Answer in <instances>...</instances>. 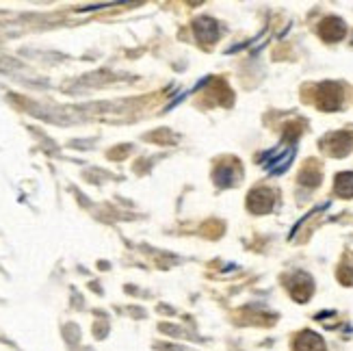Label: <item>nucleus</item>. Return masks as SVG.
<instances>
[{
    "label": "nucleus",
    "mask_w": 353,
    "mask_h": 351,
    "mask_svg": "<svg viewBox=\"0 0 353 351\" xmlns=\"http://www.w3.org/2000/svg\"><path fill=\"white\" fill-rule=\"evenodd\" d=\"M295 141H297V137H289V134H287V139L280 143V147L263 154V158H260L263 167L267 171H271V173H284V171H287L291 167V160L295 158V152H297Z\"/></svg>",
    "instance_id": "1"
},
{
    "label": "nucleus",
    "mask_w": 353,
    "mask_h": 351,
    "mask_svg": "<svg viewBox=\"0 0 353 351\" xmlns=\"http://www.w3.org/2000/svg\"><path fill=\"white\" fill-rule=\"evenodd\" d=\"M315 104L319 106L321 111H338L343 104V87L338 83H323L317 87L315 93Z\"/></svg>",
    "instance_id": "2"
},
{
    "label": "nucleus",
    "mask_w": 353,
    "mask_h": 351,
    "mask_svg": "<svg viewBox=\"0 0 353 351\" xmlns=\"http://www.w3.org/2000/svg\"><path fill=\"white\" fill-rule=\"evenodd\" d=\"M353 147V134L349 132H332L321 141V150L330 156H347Z\"/></svg>",
    "instance_id": "3"
},
{
    "label": "nucleus",
    "mask_w": 353,
    "mask_h": 351,
    "mask_svg": "<svg viewBox=\"0 0 353 351\" xmlns=\"http://www.w3.org/2000/svg\"><path fill=\"white\" fill-rule=\"evenodd\" d=\"M276 204V191H271L267 186H258L247 195V208L256 215H265L273 208Z\"/></svg>",
    "instance_id": "4"
},
{
    "label": "nucleus",
    "mask_w": 353,
    "mask_h": 351,
    "mask_svg": "<svg viewBox=\"0 0 353 351\" xmlns=\"http://www.w3.org/2000/svg\"><path fill=\"white\" fill-rule=\"evenodd\" d=\"M289 291L293 295V300H297L300 304L308 302L310 300V295L312 291H315V285H312V278L308 274H295L293 280H291V285H289Z\"/></svg>",
    "instance_id": "5"
},
{
    "label": "nucleus",
    "mask_w": 353,
    "mask_h": 351,
    "mask_svg": "<svg viewBox=\"0 0 353 351\" xmlns=\"http://www.w3.org/2000/svg\"><path fill=\"white\" fill-rule=\"evenodd\" d=\"M347 33V26L341 18H325L319 26V35L325 39V42H341Z\"/></svg>",
    "instance_id": "6"
},
{
    "label": "nucleus",
    "mask_w": 353,
    "mask_h": 351,
    "mask_svg": "<svg viewBox=\"0 0 353 351\" xmlns=\"http://www.w3.org/2000/svg\"><path fill=\"white\" fill-rule=\"evenodd\" d=\"M295 349L297 351H325V343L315 332H302L295 339Z\"/></svg>",
    "instance_id": "7"
},
{
    "label": "nucleus",
    "mask_w": 353,
    "mask_h": 351,
    "mask_svg": "<svg viewBox=\"0 0 353 351\" xmlns=\"http://www.w3.org/2000/svg\"><path fill=\"white\" fill-rule=\"evenodd\" d=\"M195 33L199 39H204V42H215L217 35H219V26H217V22L204 18V20H197L195 22Z\"/></svg>",
    "instance_id": "8"
},
{
    "label": "nucleus",
    "mask_w": 353,
    "mask_h": 351,
    "mask_svg": "<svg viewBox=\"0 0 353 351\" xmlns=\"http://www.w3.org/2000/svg\"><path fill=\"white\" fill-rule=\"evenodd\" d=\"M336 195H341L345 199L353 197V171H343L336 176V184H334Z\"/></svg>",
    "instance_id": "9"
},
{
    "label": "nucleus",
    "mask_w": 353,
    "mask_h": 351,
    "mask_svg": "<svg viewBox=\"0 0 353 351\" xmlns=\"http://www.w3.org/2000/svg\"><path fill=\"white\" fill-rule=\"evenodd\" d=\"M321 176L323 173H321V167H319L317 160H308L306 167L300 173V182L306 184V186H317L321 182Z\"/></svg>",
    "instance_id": "10"
},
{
    "label": "nucleus",
    "mask_w": 353,
    "mask_h": 351,
    "mask_svg": "<svg viewBox=\"0 0 353 351\" xmlns=\"http://www.w3.org/2000/svg\"><path fill=\"white\" fill-rule=\"evenodd\" d=\"M215 178H217V184H221V186H230V184H234V182H236V178H239V173H236V165H234V167H226V165H221L219 169H217Z\"/></svg>",
    "instance_id": "11"
}]
</instances>
